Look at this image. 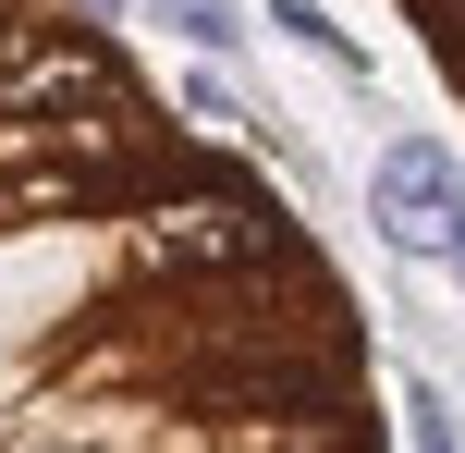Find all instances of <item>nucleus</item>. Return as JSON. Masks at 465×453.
I'll list each match as a JSON object with an SVG mask.
<instances>
[{
  "label": "nucleus",
  "mask_w": 465,
  "mask_h": 453,
  "mask_svg": "<svg viewBox=\"0 0 465 453\" xmlns=\"http://www.w3.org/2000/svg\"><path fill=\"white\" fill-rule=\"evenodd\" d=\"M135 270H160V282H270V270H306V233L282 221V196L257 172H209V184H160L135 209Z\"/></svg>",
  "instance_id": "f257e3e1"
},
{
  "label": "nucleus",
  "mask_w": 465,
  "mask_h": 453,
  "mask_svg": "<svg viewBox=\"0 0 465 453\" xmlns=\"http://www.w3.org/2000/svg\"><path fill=\"white\" fill-rule=\"evenodd\" d=\"M86 13H98V25H123V13H160V0H86Z\"/></svg>",
  "instance_id": "1a4fd4ad"
},
{
  "label": "nucleus",
  "mask_w": 465,
  "mask_h": 453,
  "mask_svg": "<svg viewBox=\"0 0 465 453\" xmlns=\"http://www.w3.org/2000/svg\"><path fill=\"white\" fill-rule=\"evenodd\" d=\"M404 441H417V453H465L453 405H441V380H404Z\"/></svg>",
  "instance_id": "0eeeda50"
},
{
  "label": "nucleus",
  "mask_w": 465,
  "mask_h": 453,
  "mask_svg": "<svg viewBox=\"0 0 465 453\" xmlns=\"http://www.w3.org/2000/svg\"><path fill=\"white\" fill-rule=\"evenodd\" d=\"M86 111H135V74L98 25H25V49L0 62V123L13 135H49V123H86Z\"/></svg>",
  "instance_id": "f03ea898"
},
{
  "label": "nucleus",
  "mask_w": 465,
  "mask_h": 453,
  "mask_svg": "<svg viewBox=\"0 0 465 453\" xmlns=\"http://www.w3.org/2000/svg\"><path fill=\"white\" fill-rule=\"evenodd\" d=\"M441 62H453V74H465V25H453V37H441Z\"/></svg>",
  "instance_id": "9d476101"
},
{
  "label": "nucleus",
  "mask_w": 465,
  "mask_h": 453,
  "mask_svg": "<svg viewBox=\"0 0 465 453\" xmlns=\"http://www.w3.org/2000/svg\"><path fill=\"white\" fill-rule=\"evenodd\" d=\"M270 25H282V37H294V49H319L331 74H368V37H343V25H331L319 0H270Z\"/></svg>",
  "instance_id": "39448f33"
},
{
  "label": "nucleus",
  "mask_w": 465,
  "mask_h": 453,
  "mask_svg": "<svg viewBox=\"0 0 465 453\" xmlns=\"http://www.w3.org/2000/svg\"><path fill=\"white\" fill-rule=\"evenodd\" d=\"M368 233L392 245V258H417V270H441L453 258V233H465V160H453V135H380V160H368Z\"/></svg>",
  "instance_id": "7ed1b4c3"
},
{
  "label": "nucleus",
  "mask_w": 465,
  "mask_h": 453,
  "mask_svg": "<svg viewBox=\"0 0 465 453\" xmlns=\"http://www.w3.org/2000/svg\"><path fill=\"white\" fill-rule=\"evenodd\" d=\"M441 270H453V282H465V233H453V258H441Z\"/></svg>",
  "instance_id": "9b49d317"
},
{
  "label": "nucleus",
  "mask_w": 465,
  "mask_h": 453,
  "mask_svg": "<svg viewBox=\"0 0 465 453\" xmlns=\"http://www.w3.org/2000/svg\"><path fill=\"white\" fill-rule=\"evenodd\" d=\"M184 123H209V135H257V111L232 98V62H196V74H184Z\"/></svg>",
  "instance_id": "423d86ee"
},
{
  "label": "nucleus",
  "mask_w": 465,
  "mask_h": 453,
  "mask_svg": "<svg viewBox=\"0 0 465 453\" xmlns=\"http://www.w3.org/2000/svg\"><path fill=\"white\" fill-rule=\"evenodd\" d=\"M417 13H429V37H453V25H465V0H417Z\"/></svg>",
  "instance_id": "6e6552de"
},
{
  "label": "nucleus",
  "mask_w": 465,
  "mask_h": 453,
  "mask_svg": "<svg viewBox=\"0 0 465 453\" xmlns=\"http://www.w3.org/2000/svg\"><path fill=\"white\" fill-rule=\"evenodd\" d=\"M160 25L196 49V62H245V13H232V0H160Z\"/></svg>",
  "instance_id": "20e7f679"
}]
</instances>
